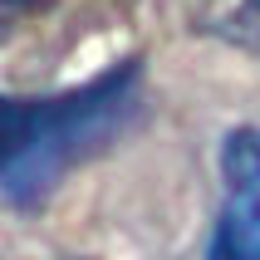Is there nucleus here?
Wrapping results in <instances>:
<instances>
[{
    "label": "nucleus",
    "mask_w": 260,
    "mask_h": 260,
    "mask_svg": "<svg viewBox=\"0 0 260 260\" xmlns=\"http://www.w3.org/2000/svg\"><path fill=\"white\" fill-rule=\"evenodd\" d=\"M206 260H260V197H231Z\"/></svg>",
    "instance_id": "obj_2"
},
{
    "label": "nucleus",
    "mask_w": 260,
    "mask_h": 260,
    "mask_svg": "<svg viewBox=\"0 0 260 260\" xmlns=\"http://www.w3.org/2000/svg\"><path fill=\"white\" fill-rule=\"evenodd\" d=\"M143 64L123 59L84 88L54 99H5L0 93V191L29 206L59 187V177L113 143L138 108Z\"/></svg>",
    "instance_id": "obj_1"
},
{
    "label": "nucleus",
    "mask_w": 260,
    "mask_h": 260,
    "mask_svg": "<svg viewBox=\"0 0 260 260\" xmlns=\"http://www.w3.org/2000/svg\"><path fill=\"white\" fill-rule=\"evenodd\" d=\"M250 10H255V15H260V0H250Z\"/></svg>",
    "instance_id": "obj_5"
},
{
    "label": "nucleus",
    "mask_w": 260,
    "mask_h": 260,
    "mask_svg": "<svg viewBox=\"0 0 260 260\" xmlns=\"http://www.w3.org/2000/svg\"><path fill=\"white\" fill-rule=\"evenodd\" d=\"M49 0H0V29L5 25H15V20H25V15H35V10H44Z\"/></svg>",
    "instance_id": "obj_4"
},
{
    "label": "nucleus",
    "mask_w": 260,
    "mask_h": 260,
    "mask_svg": "<svg viewBox=\"0 0 260 260\" xmlns=\"http://www.w3.org/2000/svg\"><path fill=\"white\" fill-rule=\"evenodd\" d=\"M221 172L231 197H260V128H241L221 147Z\"/></svg>",
    "instance_id": "obj_3"
}]
</instances>
